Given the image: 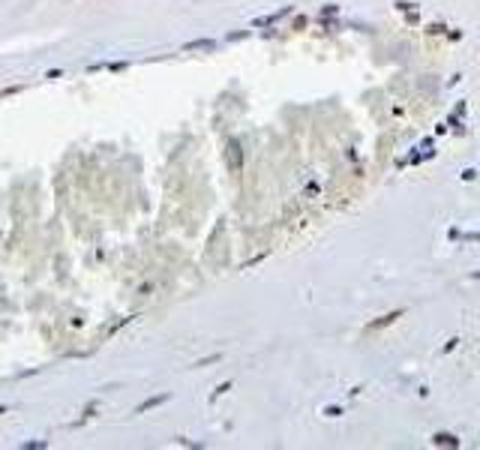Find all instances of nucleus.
I'll return each instance as SVG.
<instances>
[{
    "mask_svg": "<svg viewBox=\"0 0 480 450\" xmlns=\"http://www.w3.org/2000/svg\"><path fill=\"white\" fill-rule=\"evenodd\" d=\"M213 45H216L213 39H195V42H186V45H183V51H195V48H207V51H210Z\"/></svg>",
    "mask_w": 480,
    "mask_h": 450,
    "instance_id": "obj_1",
    "label": "nucleus"
},
{
    "mask_svg": "<svg viewBox=\"0 0 480 450\" xmlns=\"http://www.w3.org/2000/svg\"><path fill=\"white\" fill-rule=\"evenodd\" d=\"M432 441H435V444H447V447H456V444H459V438H453V435H447V432L432 435Z\"/></svg>",
    "mask_w": 480,
    "mask_h": 450,
    "instance_id": "obj_2",
    "label": "nucleus"
},
{
    "mask_svg": "<svg viewBox=\"0 0 480 450\" xmlns=\"http://www.w3.org/2000/svg\"><path fill=\"white\" fill-rule=\"evenodd\" d=\"M165 399H168L165 393H162V396H150V399H147V402H141V405H138L135 411H138V414H144L147 408H153V405H159V402H165Z\"/></svg>",
    "mask_w": 480,
    "mask_h": 450,
    "instance_id": "obj_3",
    "label": "nucleus"
}]
</instances>
